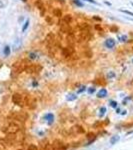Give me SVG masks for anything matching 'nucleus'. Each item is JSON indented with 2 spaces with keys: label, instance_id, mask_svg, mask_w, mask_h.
Instances as JSON below:
<instances>
[{
  "label": "nucleus",
  "instance_id": "obj_1",
  "mask_svg": "<svg viewBox=\"0 0 133 150\" xmlns=\"http://www.w3.org/2000/svg\"><path fill=\"white\" fill-rule=\"evenodd\" d=\"M21 46H22V42H21L20 39H16L15 41H14V43H13V50L14 51H17V50H19L21 48Z\"/></svg>",
  "mask_w": 133,
  "mask_h": 150
},
{
  "label": "nucleus",
  "instance_id": "obj_2",
  "mask_svg": "<svg viewBox=\"0 0 133 150\" xmlns=\"http://www.w3.org/2000/svg\"><path fill=\"white\" fill-rule=\"evenodd\" d=\"M44 119L46 120L48 124H52L53 121H54V115H53L52 113H47V114L44 116Z\"/></svg>",
  "mask_w": 133,
  "mask_h": 150
},
{
  "label": "nucleus",
  "instance_id": "obj_3",
  "mask_svg": "<svg viewBox=\"0 0 133 150\" xmlns=\"http://www.w3.org/2000/svg\"><path fill=\"white\" fill-rule=\"evenodd\" d=\"M105 46L107 48H113L115 46V40L112 39V38H109L105 41Z\"/></svg>",
  "mask_w": 133,
  "mask_h": 150
},
{
  "label": "nucleus",
  "instance_id": "obj_4",
  "mask_svg": "<svg viewBox=\"0 0 133 150\" xmlns=\"http://www.w3.org/2000/svg\"><path fill=\"white\" fill-rule=\"evenodd\" d=\"M107 96V90L104 88H101L100 90L97 92V97L98 98H104Z\"/></svg>",
  "mask_w": 133,
  "mask_h": 150
},
{
  "label": "nucleus",
  "instance_id": "obj_5",
  "mask_svg": "<svg viewBox=\"0 0 133 150\" xmlns=\"http://www.w3.org/2000/svg\"><path fill=\"white\" fill-rule=\"evenodd\" d=\"M10 52H11L10 47H9L8 45H6V46L4 47V49H3V53H4V55H5V56H9V55H10Z\"/></svg>",
  "mask_w": 133,
  "mask_h": 150
},
{
  "label": "nucleus",
  "instance_id": "obj_6",
  "mask_svg": "<svg viewBox=\"0 0 133 150\" xmlns=\"http://www.w3.org/2000/svg\"><path fill=\"white\" fill-rule=\"evenodd\" d=\"M76 98H77V96L75 95V94H73V93L68 94V95H67V97H66V99L68 101H73V100H75Z\"/></svg>",
  "mask_w": 133,
  "mask_h": 150
},
{
  "label": "nucleus",
  "instance_id": "obj_7",
  "mask_svg": "<svg viewBox=\"0 0 133 150\" xmlns=\"http://www.w3.org/2000/svg\"><path fill=\"white\" fill-rule=\"evenodd\" d=\"M29 23H30V21H29V19H27V20L25 21V23H24L23 27H22V32H25V31L27 30V28L29 26Z\"/></svg>",
  "mask_w": 133,
  "mask_h": 150
},
{
  "label": "nucleus",
  "instance_id": "obj_8",
  "mask_svg": "<svg viewBox=\"0 0 133 150\" xmlns=\"http://www.w3.org/2000/svg\"><path fill=\"white\" fill-rule=\"evenodd\" d=\"M105 112H106V108L105 107H101L100 108V110H99V117H103L105 114Z\"/></svg>",
  "mask_w": 133,
  "mask_h": 150
},
{
  "label": "nucleus",
  "instance_id": "obj_9",
  "mask_svg": "<svg viewBox=\"0 0 133 150\" xmlns=\"http://www.w3.org/2000/svg\"><path fill=\"white\" fill-rule=\"evenodd\" d=\"M119 139H120V137H119V136H113L112 138L110 139V143H111V144H115V142H117Z\"/></svg>",
  "mask_w": 133,
  "mask_h": 150
},
{
  "label": "nucleus",
  "instance_id": "obj_10",
  "mask_svg": "<svg viewBox=\"0 0 133 150\" xmlns=\"http://www.w3.org/2000/svg\"><path fill=\"white\" fill-rule=\"evenodd\" d=\"M73 2H74V4L77 6H79V7H83V3L80 1V0H73Z\"/></svg>",
  "mask_w": 133,
  "mask_h": 150
},
{
  "label": "nucleus",
  "instance_id": "obj_11",
  "mask_svg": "<svg viewBox=\"0 0 133 150\" xmlns=\"http://www.w3.org/2000/svg\"><path fill=\"white\" fill-rule=\"evenodd\" d=\"M110 106H111V107H113V108H117L118 107V103L116 102V101L111 100L110 101Z\"/></svg>",
  "mask_w": 133,
  "mask_h": 150
},
{
  "label": "nucleus",
  "instance_id": "obj_12",
  "mask_svg": "<svg viewBox=\"0 0 133 150\" xmlns=\"http://www.w3.org/2000/svg\"><path fill=\"white\" fill-rule=\"evenodd\" d=\"M120 11L123 12V13H125V14H128V15H130V16H133V12H130L128 10H124V9H120Z\"/></svg>",
  "mask_w": 133,
  "mask_h": 150
},
{
  "label": "nucleus",
  "instance_id": "obj_13",
  "mask_svg": "<svg viewBox=\"0 0 133 150\" xmlns=\"http://www.w3.org/2000/svg\"><path fill=\"white\" fill-rule=\"evenodd\" d=\"M29 57H30L31 59H36V58H37L36 54H35V53H33V52H31L30 54H29Z\"/></svg>",
  "mask_w": 133,
  "mask_h": 150
},
{
  "label": "nucleus",
  "instance_id": "obj_14",
  "mask_svg": "<svg viewBox=\"0 0 133 150\" xmlns=\"http://www.w3.org/2000/svg\"><path fill=\"white\" fill-rule=\"evenodd\" d=\"M95 92V88L94 87H90V88H88V93L89 94H92Z\"/></svg>",
  "mask_w": 133,
  "mask_h": 150
},
{
  "label": "nucleus",
  "instance_id": "obj_15",
  "mask_svg": "<svg viewBox=\"0 0 133 150\" xmlns=\"http://www.w3.org/2000/svg\"><path fill=\"white\" fill-rule=\"evenodd\" d=\"M85 89H86V87H85V86H82L81 88L79 89L78 91H77V93H78V94H79V93H82L83 91H85Z\"/></svg>",
  "mask_w": 133,
  "mask_h": 150
},
{
  "label": "nucleus",
  "instance_id": "obj_16",
  "mask_svg": "<svg viewBox=\"0 0 133 150\" xmlns=\"http://www.w3.org/2000/svg\"><path fill=\"white\" fill-rule=\"evenodd\" d=\"M28 150H37V147L34 146V145H30V146H29V149Z\"/></svg>",
  "mask_w": 133,
  "mask_h": 150
},
{
  "label": "nucleus",
  "instance_id": "obj_17",
  "mask_svg": "<svg viewBox=\"0 0 133 150\" xmlns=\"http://www.w3.org/2000/svg\"><path fill=\"white\" fill-rule=\"evenodd\" d=\"M119 39L121 40V41H123V42H124V41H126V39H127V37L126 36H121V37H119Z\"/></svg>",
  "mask_w": 133,
  "mask_h": 150
},
{
  "label": "nucleus",
  "instance_id": "obj_18",
  "mask_svg": "<svg viewBox=\"0 0 133 150\" xmlns=\"http://www.w3.org/2000/svg\"><path fill=\"white\" fill-rule=\"evenodd\" d=\"M84 1H88V2H90V3H93V4H97V2H96L95 0H84Z\"/></svg>",
  "mask_w": 133,
  "mask_h": 150
},
{
  "label": "nucleus",
  "instance_id": "obj_19",
  "mask_svg": "<svg viewBox=\"0 0 133 150\" xmlns=\"http://www.w3.org/2000/svg\"><path fill=\"white\" fill-rule=\"evenodd\" d=\"M126 112H127L126 110H123L122 112H121V114H122V115H125V114H126Z\"/></svg>",
  "mask_w": 133,
  "mask_h": 150
},
{
  "label": "nucleus",
  "instance_id": "obj_20",
  "mask_svg": "<svg viewBox=\"0 0 133 150\" xmlns=\"http://www.w3.org/2000/svg\"><path fill=\"white\" fill-rule=\"evenodd\" d=\"M113 76H114V74H113V73H108V77H113Z\"/></svg>",
  "mask_w": 133,
  "mask_h": 150
},
{
  "label": "nucleus",
  "instance_id": "obj_21",
  "mask_svg": "<svg viewBox=\"0 0 133 150\" xmlns=\"http://www.w3.org/2000/svg\"><path fill=\"white\" fill-rule=\"evenodd\" d=\"M36 85H38V83H36V82H33V86H36Z\"/></svg>",
  "mask_w": 133,
  "mask_h": 150
},
{
  "label": "nucleus",
  "instance_id": "obj_22",
  "mask_svg": "<svg viewBox=\"0 0 133 150\" xmlns=\"http://www.w3.org/2000/svg\"><path fill=\"white\" fill-rule=\"evenodd\" d=\"M131 5H132V6H133V2H131Z\"/></svg>",
  "mask_w": 133,
  "mask_h": 150
},
{
  "label": "nucleus",
  "instance_id": "obj_23",
  "mask_svg": "<svg viewBox=\"0 0 133 150\" xmlns=\"http://www.w3.org/2000/svg\"><path fill=\"white\" fill-rule=\"evenodd\" d=\"M22 1H26V0H22Z\"/></svg>",
  "mask_w": 133,
  "mask_h": 150
},
{
  "label": "nucleus",
  "instance_id": "obj_24",
  "mask_svg": "<svg viewBox=\"0 0 133 150\" xmlns=\"http://www.w3.org/2000/svg\"><path fill=\"white\" fill-rule=\"evenodd\" d=\"M132 63H133V59H132Z\"/></svg>",
  "mask_w": 133,
  "mask_h": 150
}]
</instances>
